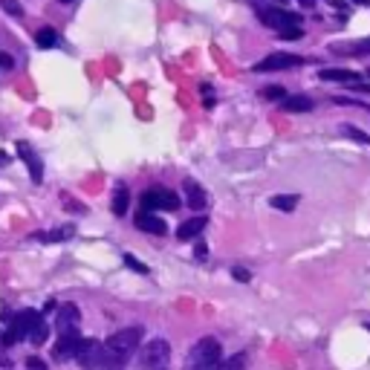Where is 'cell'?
<instances>
[{"instance_id": "6da1fadb", "label": "cell", "mask_w": 370, "mask_h": 370, "mask_svg": "<svg viewBox=\"0 0 370 370\" xmlns=\"http://www.w3.org/2000/svg\"><path fill=\"white\" fill-rule=\"evenodd\" d=\"M75 362L84 370H124V359H119L116 353H110L95 339H82L75 350Z\"/></svg>"}, {"instance_id": "7a4b0ae2", "label": "cell", "mask_w": 370, "mask_h": 370, "mask_svg": "<svg viewBox=\"0 0 370 370\" xmlns=\"http://www.w3.org/2000/svg\"><path fill=\"white\" fill-rule=\"evenodd\" d=\"M220 359H223V350H220V342L205 335L200 339L188 353V370H220Z\"/></svg>"}, {"instance_id": "3957f363", "label": "cell", "mask_w": 370, "mask_h": 370, "mask_svg": "<svg viewBox=\"0 0 370 370\" xmlns=\"http://www.w3.org/2000/svg\"><path fill=\"white\" fill-rule=\"evenodd\" d=\"M142 335H145V330H142V327H124V330H116L113 335H110V339L104 342V347H107L110 353H116L119 359H127L131 353H136V350H139Z\"/></svg>"}, {"instance_id": "277c9868", "label": "cell", "mask_w": 370, "mask_h": 370, "mask_svg": "<svg viewBox=\"0 0 370 370\" xmlns=\"http://www.w3.org/2000/svg\"><path fill=\"white\" fill-rule=\"evenodd\" d=\"M257 15H261L263 26H272V29H301L304 21L298 12H289V9H281L278 3L275 6H257Z\"/></svg>"}, {"instance_id": "5b68a950", "label": "cell", "mask_w": 370, "mask_h": 370, "mask_svg": "<svg viewBox=\"0 0 370 370\" xmlns=\"http://www.w3.org/2000/svg\"><path fill=\"white\" fill-rule=\"evenodd\" d=\"M180 208V197L174 194L171 188H163V185H154L142 194V212H176Z\"/></svg>"}, {"instance_id": "8992f818", "label": "cell", "mask_w": 370, "mask_h": 370, "mask_svg": "<svg viewBox=\"0 0 370 370\" xmlns=\"http://www.w3.org/2000/svg\"><path fill=\"white\" fill-rule=\"evenodd\" d=\"M38 321H41V315H38L35 310H21L18 315L12 318V327L3 333V339H0V342H3L6 347H12V344L24 342V339H26V333H29L32 327H35Z\"/></svg>"}, {"instance_id": "52a82bcc", "label": "cell", "mask_w": 370, "mask_h": 370, "mask_svg": "<svg viewBox=\"0 0 370 370\" xmlns=\"http://www.w3.org/2000/svg\"><path fill=\"white\" fill-rule=\"evenodd\" d=\"M168 356H171V344L165 339H151L139 350V364L148 367V370H156V367H163L168 362Z\"/></svg>"}, {"instance_id": "ba28073f", "label": "cell", "mask_w": 370, "mask_h": 370, "mask_svg": "<svg viewBox=\"0 0 370 370\" xmlns=\"http://www.w3.org/2000/svg\"><path fill=\"white\" fill-rule=\"evenodd\" d=\"M304 58L301 55H289V53H272L263 61H257L252 73H278V70H289V67H301Z\"/></svg>"}, {"instance_id": "9c48e42d", "label": "cell", "mask_w": 370, "mask_h": 370, "mask_svg": "<svg viewBox=\"0 0 370 370\" xmlns=\"http://www.w3.org/2000/svg\"><path fill=\"white\" fill-rule=\"evenodd\" d=\"M78 321H82V310H78L75 304H61L58 313H55L58 335H61V333H73V330H78Z\"/></svg>"}, {"instance_id": "30bf717a", "label": "cell", "mask_w": 370, "mask_h": 370, "mask_svg": "<svg viewBox=\"0 0 370 370\" xmlns=\"http://www.w3.org/2000/svg\"><path fill=\"white\" fill-rule=\"evenodd\" d=\"M78 344H82V335H78V330H73V333H61V335H58V344L53 347V359H58V362H64V359H75Z\"/></svg>"}, {"instance_id": "8fae6325", "label": "cell", "mask_w": 370, "mask_h": 370, "mask_svg": "<svg viewBox=\"0 0 370 370\" xmlns=\"http://www.w3.org/2000/svg\"><path fill=\"white\" fill-rule=\"evenodd\" d=\"M136 229L148 232V234H165V232H168L165 220L156 217V214H151V212H139V214H136Z\"/></svg>"}, {"instance_id": "7c38bea8", "label": "cell", "mask_w": 370, "mask_h": 370, "mask_svg": "<svg viewBox=\"0 0 370 370\" xmlns=\"http://www.w3.org/2000/svg\"><path fill=\"white\" fill-rule=\"evenodd\" d=\"M183 188H185V203H188L191 208H194V212H203V208L208 205V197H205V191L200 188V183L185 180Z\"/></svg>"}, {"instance_id": "4fadbf2b", "label": "cell", "mask_w": 370, "mask_h": 370, "mask_svg": "<svg viewBox=\"0 0 370 370\" xmlns=\"http://www.w3.org/2000/svg\"><path fill=\"white\" fill-rule=\"evenodd\" d=\"M18 154L24 156V163H26V168H29V174H32V180L41 183V180H44V165H41V159L32 154V148H29L26 142H18Z\"/></svg>"}, {"instance_id": "5bb4252c", "label": "cell", "mask_w": 370, "mask_h": 370, "mask_svg": "<svg viewBox=\"0 0 370 370\" xmlns=\"http://www.w3.org/2000/svg\"><path fill=\"white\" fill-rule=\"evenodd\" d=\"M205 226H208V220L200 214V217H191V220H185L180 229H176V237L180 240H194V237H200L203 232H205Z\"/></svg>"}, {"instance_id": "9a60e30c", "label": "cell", "mask_w": 370, "mask_h": 370, "mask_svg": "<svg viewBox=\"0 0 370 370\" xmlns=\"http://www.w3.org/2000/svg\"><path fill=\"white\" fill-rule=\"evenodd\" d=\"M281 104H284V110H289V113H310V110L315 107L310 95H286Z\"/></svg>"}, {"instance_id": "2e32d148", "label": "cell", "mask_w": 370, "mask_h": 370, "mask_svg": "<svg viewBox=\"0 0 370 370\" xmlns=\"http://www.w3.org/2000/svg\"><path fill=\"white\" fill-rule=\"evenodd\" d=\"M321 82H342V84H359V73L350 70H321L318 73Z\"/></svg>"}, {"instance_id": "e0dca14e", "label": "cell", "mask_w": 370, "mask_h": 370, "mask_svg": "<svg viewBox=\"0 0 370 370\" xmlns=\"http://www.w3.org/2000/svg\"><path fill=\"white\" fill-rule=\"evenodd\" d=\"M298 203H301L298 194H275V197H269V205L278 208V212H295Z\"/></svg>"}, {"instance_id": "ac0fdd59", "label": "cell", "mask_w": 370, "mask_h": 370, "mask_svg": "<svg viewBox=\"0 0 370 370\" xmlns=\"http://www.w3.org/2000/svg\"><path fill=\"white\" fill-rule=\"evenodd\" d=\"M127 203H131L127 185H116V194H113V214L116 217H124L127 214Z\"/></svg>"}, {"instance_id": "d6986e66", "label": "cell", "mask_w": 370, "mask_h": 370, "mask_svg": "<svg viewBox=\"0 0 370 370\" xmlns=\"http://www.w3.org/2000/svg\"><path fill=\"white\" fill-rule=\"evenodd\" d=\"M73 234H75L73 226H61V229H53V232L38 234V240H46V243H58V240H70Z\"/></svg>"}, {"instance_id": "ffe728a7", "label": "cell", "mask_w": 370, "mask_h": 370, "mask_svg": "<svg viewBox=\"0 0 370 370\" xmlns=\"http://www.w3.org/2000/svg\"><path fill=\"white\" fill-rule=\"evenodd\" d=\"M46 335H50V327H46V321L41 318L35 327H32L29 333H26V339L32 342V344H46Z\"/></svg>"}, {"instance_id": "44dd1931", "label": "cell", "mask_w": 370, "mask_h": 370, "mask_svg": "<svg viewBox=\"0 0 370 370\" xmlns=\"http://www.w3.org/2000/svg\"><path fill=\"white\" fill-rule=\"evenodd\" d=\"M35 41H38V46L41 50H50V46H55V41H58V35H55V29H50V26H44L38 35H35Z\"/></svg>"}, {"instance_id": "7402d4cb", "label": "cell", "mask_w": 370, "mask_h": 370, "mask_svg": "<svg viewBox=\"0 0 370 370\" xmlns=\"http://www.w3.org/2000/svg\"><path fill=\"white\" fill-rule=\"evenodd\" d=\"M339 131H342L347 139H353V142H359V145H370V136H367L364 131H359V127H353V124H342Z\"/></svg>"}, {"instance_id": "603a6c76", "label": "cell", "mask_w": 370, "mask_h": 370, "mask_svg": "<svg viewBox=\"0 0 370 370\" xmlns=\"http://www.w3.org/2000/svg\"><path fill=\"white\" fill-rule=\"evenodd\" d=\"M333 53H339V55H344V53H353V55L370 53V38H367V41H359V44H353L350 50H344V46H333Z\"/></svg>"}, {"instance_id": "cb8c5ba5", "label": "cell", "mask_w": 370, "mask_h": 370, "mask_svg": "<svg viewBox=\"0 0 370 370\" xmlns=\"http://www.w3.org/2000/svg\"><path fill=\"white\" fill-rule=\"evenodd\" d=\"M263 99H269V102H284V99H286V90H284L281 84H269V87H263Z\"/></svg>"}, {"instance_id": "d4e9b609", "label": "cell", "mask_w": 370, "mask_h": 370, "mask_svg": "<svg viewBox=\"0 0 370 370\" xmlns=\"http://www.w3.org/2000/svg\"><path fill=\"white\" fill-rule=\"evenodd\" d=\"M124 263L131 266L133 272H139V275H148V266H145V263H139V261H136L133 255H124Z\"/></svg>"}, {"instance_id": "484cf974", "label": "cell", "mask_w": 370, "mask_h": 370, "mask_svg": "<svg viewBox=\"0 0 370 370\" xmlns=\"http://www.w3.org/2000/svg\"><path fill=\"white\" fill-rule=\"evenodd\" d=\"M232 278H234V281H240V284H249V281H252L249 269H243V266H234V269H232Z\"/></svg>"}, {"instance_id": "4316f807", "label": "cell", "mask_w": 370, "mask_h": 370, "mask_svg": "<svg viewBox=\"0 0 370 370\" xmlns=\"http://www.w3.org/2000/svg\"><path fill=\"white\" fill-rule=\"evenodd\" d=\"M0 6H3L9 15H15V18H21V15H24V9H21L18 3H15V0H0Z\"/></svg>"}, {"instance_id": "83f0119b", "label": "cell", "mask_w": 370, "mask_h": 370, "mask_svg": "<svg viewBox=\"0 0 370 370\" xmlns=\"http://www.w3.org/2000/svg\"><path fill=\"white\" fill-rule=\"evenodd\" d=\"M278 35H281L284 41H295V38H301V35H304V29H281Z\"/></svg>"}, {"instance_id": "f1b7e54d", "label": "cell", "mask_w": 370, "mask_h": 370, "mask_svg": "<svg viewBox=\"0 0 370 370\" xmlns=\"http://www.w3.org/2000/svg\"><path fill=\"white\" fill-rule=\"evenodd\" d=\"M200 93H203V104H205V107H214V90L203 84V90H200Z\"/></svg>"}, {"instance_id": "f546056e", "label": "cell", "mask_w": 370, "mask_h": 370, "mask_svg": "<svg viewBox=\"0 0 370 370\" xmlns=\"http://www.w3.org/2000/svg\"><path fill=\"white\" fill-rule=\"evenodd\" d=\"M223 370H243V356H234V359H229L226 364H220Z\"/></svg>"}, {"instance_id": "4dcf8cb0", "label": "cell", "mask_w": 370, "mask_h": 370, "mask_svg": "<svg viewBox=\"0 0 370 370\" xmlns=\"http://www.w3.org/2000/svg\"><path fill=\"white\" fill-rule=\"evenodd\" d=\"M26 367H29V370H46V364H44L41 359H35V356L26 359Z\"/></svg>"}, {"instance_id": "1f68e13d", "label": "cell", "mask_w": 370, "mask_h": 370, "mask_svg": "<svg viewBox=\"0 0 370 370\" xmlns=\"http://www.w3.org/2000/svg\"><path fill=\"white\" fill-rule=\"evenodd\" d=\"M0 67H6V70H12V67H15V61H12V55H6V53H0Z\"/></svg>"}, {"instance_id": "d6a6232c", "label": "cell", "mask_w": 370, "mask_h": 370, "mask_svg": "<svg viewBox=\"0 0 370 370\" xmlns=\"http://www.w3.org/2000/svg\"><path fill=\"white\" fill-rule=\"evenodd\" d=\"M194 255H197V261H205V255H208V246H205V243H197Z\"/></svg>"}, {"instance_id": "836d02e7", "label": "cell", "mask_w": 370, "mask_h": 370, "mask_svg": "<svg viewBox=\"0 0 370 370\" xmlns=\"http://www.w3.org/2000/svg\"><path fill=\"white\" fill-rule=\"evenodd\" d=\"M353 3H359V6H370V0H353Z\"/></svg>"}, {"instance_id": "e575fe53", "label": "cell", "mask_w": 370, "mask_h": 370, "mask_svg": "<svg viewBox=\"0 0 370 370\" xmlns=\"http://www.w3.org/2000/svg\"><path fill=\"white\" fill-rule=\"evenodd\" d=\"M58 3H73V0H58Z\"/></svg>"}, {"instance_id": "d590c367", "label": "cell", "mask_w": 370, "mask_h": 370, "mask_svg": "<svg viewBox=\"0 0 370 370\" xmlns=\"http://www.w3.org/2000/svg\"><path fill=\"white\" fill-rule=\"evenodd\" d=\"M367 75H370V70H367Z\"/></svg>"}]
</instances>
